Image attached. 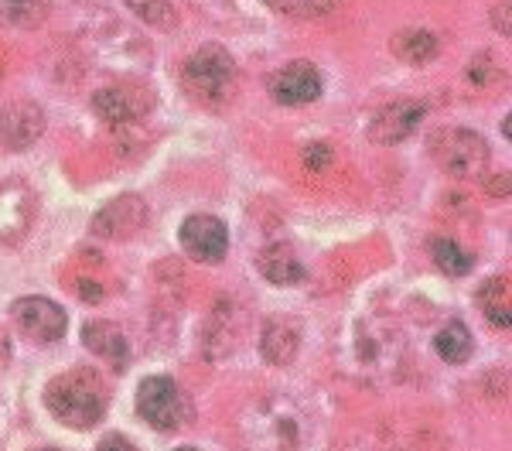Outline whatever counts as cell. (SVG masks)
I'll return each mask as SVG.
<instances>
[{
  "mask_svg": "<svg viewBox=\"0 0 512 451\" xmlns=\"http://www.w3.org/2000/svg\"><path fill=\"white\" fill-rule=\"evenodd\" d=\"M31 451H59V448H31Z\"/></svg>",
  "mask_w": 512,
  "mask_h": 451,
  "instance_id": "27",
  "label": "cell"
},
{
  "mask_svg": "<svg viewBox=\"0 0 512 451\" xmlns=\"http://www.w3.org/2000/svg\"><path fill=\"white\" fill-rule=\"evenodd\" d=\"M178 451H198V448H178Z\"/></svg>",
  "mask_w": 512,
  "mask_h": 451,
  "instance_id": "28",
  "label": "cell"
},
{
  "mask_svg": "<svg viewBox=\"0 0 512 451\" xmlns=\"http://www.w3.org/2000/svg\"><path fill=\"white\" fill-rule=\"evenodd\" d=\"M427 117V106L417 103V100H396L390 106L376 113L373 123H369V141L379 144V147H390V144H400L407 137L417 134L420 120Z\"/></svg>",
  "mask_w": 512,
  "mask_h": 451,
  "instance_id": "9",
  "label": "cell"
},
{
  "mask_svg": "<svg viewBox=\"0 0 512 451\" xmlns=\"http://www.w3.org/2000/svg\"><path fill=\"white\" fill-rule=\"evenodd\" d=\"M304 164H308L311 171H325L328 164H332V147H328L325 141L311 144L308 151H304Z\"/></svg>",
  "mask_w": 512,
  "mask_h": 451,
  "instance_id": "24",
  "label": "cell"
},
{
  "mask_svg": "<svg viewBox=\"0 0 512 451\" xmlns=\"http://www.w3.org/2000/svg\"><path fill=\"white\" fill-rule=\"evenodd\" d=\"M144 226H147V205L137 195H120L117 202L99 209V216L93 219V233L103 236V240H130Z\"/></svg>",
  "mask_w": 512,
  "mask_h": 451,
  "instance_id": "14",
  "label": "cell"
},
{
  "mask_svg": "<svg viewBox=\"0 0 512 451\" xmlns=\"http://www.w3.org/2000/svg\"><path fill=\"white\" fill-rule=\"evenodd\" d=\"M137 18H144V24H154V28H175L178 14L168 0H123Z\"/></svg>",
  "mask_w": 512,
  "mask_h": 451,
  "instance_id": "23",
  "label": "cell"
},
{
  "mask_svg": "<svg viewBox=\"0 0 512 451\" xmlns=\"http://www.w3.org/2000/svg\"><path fill=\"white\" fill-rule=\"evenodd\" d=\"M96 451H137V445L130 438H123V434H110V438L99 441Z\"/></svg>",
  "mask_w": 512,
  "mask_h": 451,
  "instance_id": "25",
  "label": "cell"
},
{
  "mask_svg": "<svg viewBox=\"0 0 512 451\" xmlns=\"http://www.w3.org/2000/svg\"><path fill=\"white\" fill-rule=\"evenodd\" d=\"M35 219V195L31 188L11 178L0 182V243H21Z\"/></svg>",
  "mask_w": 512,
  "mask_h": 451,
  "instance_id": "10",
  "label": "cell"
},
{
  "mask_svg": "<svg viewBox=\"0 0 512 451\" xmlns=\"http://www.w3.org/2000/svg\"><path fill=\"white\" fill-rule=\"evenodd\" d=\"M137 414L154 431H181L192 417V407L171 376H147L137 390Z\"/></svg>",
  "mask_w": 512,
  "mask_h": 451,
  "instance_id": "5",
  "label": "cell"
},
{
  "mask_svg": "<svg viewBox=\"0 0 512 451\" xmlns=\"http://www.w3.org/2000/svg\"><path fill=\"white\" fill-rule=\"evenodd\" d=\"M106 404H110V390L96 369H69L45 387V407L65 428H96L106 414Z\"/></svg>",
  "mask_w": 512,
  "mask_h": 451,
  "instance_id": "2",
  "label": "cell"
},
{
  "mask_svg": "<svg viewBox=\"0 0 512 451\" xmlns=\"http://www.w3.org/2000/svg\"><path fill=\"white\" fill-rule=\"evenodd\" d=\"M308 434L304 410L287 397H260L239 417L243 451H297Z\"/></svg>",
  "mask_w": 512,
  "mask_h": 451,
  "instance_id": "1",
  "label": "cell"
},
{
  "mask_svg": "<svg viewBox=\"0 0 512 451\" xmlns=\"http://www.w3.org/2000/svg\"><path fill=\"white\" fill-rule=\"evenodd\" d=\"M390 48L400 62L420 65V62H431L437 55V38L431 35V31H400Z\"/></svg>",
  "mask_w": 512,
  "mask_h": 451,
  "instance_id": "21",
  "label": "cell"
},
{
  "mask_svg": "<svg viewBox=\"0 0 512 451\" xmlns=\"http://www.w3.org/2000/svg\"><path fill=\"white\" fill-rule=\"evenodd\" d=\"M256 267H260V274L277 287H294L308 277V270H304L301 257H297V250L291 243L263 246L260 257H256Z\"/></svg>",
  "mask_w": 512,
  "mask_h": 451,
  "instance_id": "16",
  "label": "cell"
},
{
  "mask_svg": "<svg viewBox=\"0 0 512 451\" xmlns=\"http://www.w3.org/2000/svg\"><path fill=\"white\" fill-rule=\"evenodd\" d=\"M434 349H437V356L444 359V363H465L468 356H472V332H468V325L465 322H448L437 332V339H434Z\"/></svg>",
  "mask_w": 512,
  "mask_h": 451,
  "instance_id": "20",
  "label": "cell"
},
{
  "mask_svg": "<svg viewBox=\"0 0 512 451\" xmlns=\"http://www.w3.org/2000/svg\"><path fill=\"white\" fill-rule=\"evenodd\" d=\"M267 86H270V96L284 106H304V103H315L321 96V76L315 65H308V62L284 65V69L270 76Z\"/></svg>",
  "mask_w": 512,
  "mask_h": 451,
  "instance_id": "13",
  "label": "cell"
},
{
  "mask_svg": "<svg viewBox=\"0 0 512 451\" xmlns=\"http://www.w3.org/2000/svg\"><path fill=\"white\" fill-rule=\"evenodd\" d=\"M301 335H304V322L291 315H277L263 325L260 332V356L267 359L270 366H287L301 349Z\"/></svg>",
  "mask_w": 512,
  "mask_h": 451,
  "instance_id": "15",
  "label": "cell"
},
{
  "mask_svg": "<svg viewBox=\"0 0 512 451\" xmlns=\"http://www.w3.org/2000/svg\"><path fill=\"white\" fill-rule=\"evenodd\" d=\"M431 257H434V264L444 270V274H451V277H465L468 270L475 267V257L465 250L461 243H454L448 240V236H441V240H434L431 243Z\"/></svg>",
  "mask_w": 512,
  "mask_h": 451,
  "instance_id": "22",
  "label": "cell"
},
{
  "mask_svg": "<svg viewBox=\"0 0 512 451\" xmlns=\"http://www.w3.org/2000/svg\"><path fill=\"white\" fill-rule=\"evenodd\" d=\"M181 246L198 264H219L229 253V233L222 219L198 212V216H188L185 226H181Z\"/></svg>",
  "mask_w": 512,
  "mask_h": 451,
  "instance_id": "7",
  "label": "cell"
},
{
  "mask_svg": "<svg viewBox=\"0 0 512 451\" xmlns=\"http://www.w3.org/2000/svg\"><path fill=\"white\" fill-rule=\"evenodd\" d=\"M11 318L31 342H59L65 332V311L48 298H18L11 305Z\"/></svg>",
  "mask_w": 512,
  "mask_h": 451,
  "instance_id": "8",
  "label": "cell"
},
{
  "mask_svg": "<svg viewBox=\"0 0 512 451\" xmlns=\"http://www.w3.org/2000/svg\"><path fill=\"white\" fill-rule=\"evenodd\" d=\"M7 359H11V339H7V328L0 325V366H4Z\"/></svg>",
  "mask_w": 512,
  "mask_h": 451,
  "instance_id": "26",
  "label": "cell"
},
{
  "mask_svg": "<svg viewBox=\"0 0 512 451\" xmlns=\"http://www.w3.org/2000/svg\"><path fill=\"white\" fill-rule=\"evenodd\" d=\"M45 134V110L31 100H11L0 110V144L24 151Z\"/></svg>",
  "mask_w": 512,
  "mask_h": 451,
  "instance_id": "11",
  "label": "cell"
},
{
  "mask_svg": "<svg viewBox=\"0 0 512 451\" xmlns=\"http://www.w3.org/2000/svg\"><path fill=\"white\" fill-rule=\"evenodd\" d=\"M188 96L205 106H222L236 96L239 89V69L233 55L219 45H202L198 52L188 55L185 69H181Z\"/></svg>",
  "mask_w": 512,
  "mask_h": 451,
  "instance_id": "3",
  "label": "cell"
},
{
  "mask_svg": "<svg viewBox=\"0 0 512 451\" xmlns=\"http://www.w3.org/2000/svg\"><path fill=\"white\" fill-rule=\"evenodd\" d=\"M478 308L482 315L489 318L495 328H506L512 325V287L509 277H489L482 287H478Z\"/></svg>",
  "mask_w": 512,
  "mask_h": 451,
  "instance_id": "18",
  "label": "cell"
},
{
  "mask_svg": "<svg viewBox=\"0 0 512 451\" xmlns=\"http://www.w3.org/2000/svg\"><path fill=\"white\" fill-rule=\"evenodd\" d=\"M151 96L140 93L137 86H106L93 96V110L96 117L110 127H130L147 113Z\"/></svg>",
  "mask_w": 512,
  "mask_h": 451,
  "instance_id": "12",
  "label": "cell"
},
{
  "mask_svg": "<svg viewBox=\"0 0 512 451\" xmlns=\"http://www.w3.org/2000/svg\"><path fill=\"white\" fill-rule=\"evenodd\" d=\"M82 346L93 352V356L106 359L110 366H117V369L127 366V359H130V346H127L123 328L113 325V322H103V318L82 328Z\"/></svg>",
  "mask_w": 512,
  "mask_h": 451,
  "instance_id": "17",
  "label": "cell"
},
{
  "mask_svg": "<svg viewBox=\"0 0 512 451\" xmlns=\"http://www.w3.org/2000/svg\"><path fill=\"white\" fill-rule=\"evenodd\" d=\"M52 14V0H0V28H38Z\"/></svg>",
  "mask_w": 512,
  "mask_h": 451,
  "instance_id": "19",
  "label": "cell"
},
{
  "mask_svg": "<svg viewBox=\"0 0 512 451\" xmlns=\"http://www.w3.org/2000/svg\"><path fill=\"white\" fill-rule=\"evenodd\" d=\"M427 151L454 178H478L489 168V144L465 127H441L427 137Z\"/></svg>",
  "mask_w": 512,
  "mask_h": 451,
  "instance_id": "4",
  "label": "cell"
},
{
  "mask_svg": "<svg viewBox=\"0 0 512 451\" xmlns=\"http://www.w3.org/2000/svg\"><path fill=\"white\" fill-rule=\"evenodd\" d=\"M355 356L366 373H390L403 359V339L386 322H362L355 339Z\"/></svg>",
  "mask_w": 512,
  "mask_h": 451,
  "instance_id": "6",
  "label": "cell"
}]
</instances>
